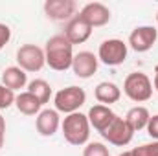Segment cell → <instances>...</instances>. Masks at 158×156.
I'll list each match as a JSON object with an SVG mask.
<instances>
[{"label":"cell","mask_w":158,"mask_h":156,"mask_svg":"<svg viewBox=\"0 0 158 156\" xmlns=\"http://www.w3.org/2000/svg\"><path fill=\"white\" fill-rule=\"evenodd\" d=\"M44 55H46V64L55 70V72H66L72 68L74 61V44L66 39L63 33L53 35L46 40L44 46Z\"/></svg>","instance_id":"cell-1"},{"label":"cell","mask_w":158,"mask_h":156,"mask_svg":"<svg viewBox=\"0 0 158 156\" xmlns=\"http://www.w3.org/2000/svg\"><path fill=\"white\" fill-rule=\"evenodd\" d=\"M90 129L92 127L88 123V117H86V114H83V112L68 114V116H64V119L61 121L63 136L74 147H81V145H86L88 143Z\"/></svg>","instance_id":"cell-2"},{"label":"cell","mask_w":158,"mask_h":156,"mask_svg":"<svg viewBox=\"0 0 158 156\" xmlns=\"http://www.w3.org/2000/svg\"><path fill=\"white\" fill-rule=\"evenodd\" d=\"M123 94L134 103H145L153 97V83L147 74L132 72L123 81Z\"/></svg>","instance_id":"cell-3"},{"label":"cell","mask_w":158,"mask_h":156,"mask_svg":"<svg viewBox=\"0 0 158 156\" xmlns=\"http://www.w3.org/2000/svg\"><path fill=\"white\" fill-rule=\"evenodd\" d=\"M86 103V92L81 88V86H66V88H61L55 96H53V105H55V110L57 112H63V114H74L79 112V109Z\"/></svg>","instance_id":"cell-4"},{"label":"cell","mask_w":158,"mask_h":156,"mask_svg":"<svg viewBox=\"0 0 158 156\" xmlns=\"http://www.w3.org/2000/svg\"><path fill=\"white\" fill-rule=\"evenodd\" d=\"M46 64L44 50L37 44H22L17 50V66L22 68L26 74L40 72Z\"/></svg>","instance_id":"cell-5"},{"label":"cell","mask_w":158,"mask_h":156,"mask_svg":"<svg viewBox=\"0 0 158 156\" xmlns=\"http://www.w3.org/2000/svg\"><path fill=\"white\" fill-rule=\"evenodd\" d=\"M129 46L121 39H107L98 48V59L107 66H119L125 63Z\"/></svg>","instance_id":"cell-6"},{"label":"cell","mask_w":158,"mask_h":156,"mask_svg":"<svg viewBox=\"0 0 158 156\" xmlns=\"http://www.w3.org/2000/svg\"><path fill=\"white\" fill-rule=\"evenodd\" d=\"M101 136L110 143V145H116V147H125L132 142V136H134V130L131 129V125L125 121V117L116 116L114 121L101 132Z\"/></svg>","instance_id":"cell-7"},{"label":"cell","mask_w":158,"mask_h":156,"mask_svg":"<svg viewBox=\"0 0 158 156\" xmlns=\"http://www.w3.org/2000/svg\"><path fill=\"white\" fill-rule=\"evenodd\" d=\"M79 18H83L92 30L94 28H103L110 22V9L101 2H88L81 7Z\"/></svg>","instance_id":"cell-8"},{"label":"cell","mask_w":158,"mask_h":156,"mask_svg":"<svg viewBox=\"0 0 158 156\" xmlns=\"http://www.w3.org/2000/svg\"><path fill=\"white\" fill-rule=\"evenodd\" d=\"M156 40H158V30L155 26H138L131 31L127 46H131L138 53H145L156 44Z\"/></svg>","instance_id":"cell-9"},{"label":"cell","mask_w":158,"mask_h":156,"mask_svg":"<svg viewBox=\"0 0 158 156\" xmlns=\"http://www.w3.org/2000/svg\"><path fill=\"white\" fill-rule=\"evenodd\" d=\"M76 9H77V4L74 0H46L44 2V15L55 22L72 20L76 17Z\"/></svg>","instance_id":"cell-10"},{"label":"cell","mask_w":158,"mask_h":156,"mask_svg":"<svg viewBox=\"0 0 158 156\" xmlns=\"http://www.w3.org/2000/svg\"><path fill=\"white\" fill-rule=\"evenodd\" d=\"M98 66H99V59L98 55H94L92 51H79L74 55V61H72V72L74 76L79 79H90L96 72H98Z\"/></svg>","instance_id":"cell-11"},{"label":"cell","mask_w":158,"mask_h":156,"mask_svg":"<svg viewBox=\"0 0 158 156\" xmlns=\"http://www.w3.org/2000/svg\"><path fill=\"white\" fill-rule=\"evenodd\" d=\"M61 127V116L55 109H42L35 117V129L40 136H53Z\"/></svg>","instance_id":"cell-12"},{"label":"cell","mask_w":158,"mask_h":156,"mask_svg":"<svg viewBox=\"0 0 158 156\" xmlns=\"http://www.w3.org/2000/svg\"><path fill=\"white\" fill-rule=\"evenodd\" d=\"M118 116L110 107H105V105H94V107H90V110H88V123H90V127L92 129H96L99 134L114 121V117Z\"/></svg>","instance_id":"cell-13"},{"label":"cell","mask_w":158,"mask_h":156,"mask_svg":"<svg viewBox=\"0 0 158 156\" xmlns=\"http://www.w3.org/2000/svg\"><path fill=\"white\" fill-rule=\"evenodd\" d=\"M63 35L70 40L72 44H83V42H86V40L90 39L92 28H90L83 18H79V15H76L72 20L66 22L64 33H63Z\"/></svg>","instance_id":"cell-14"},{"label":"cell","mask_w":158,"mask_h":156,"mask_svg":"<svg viewBox=\"0 0 158 156\" xmlns=\"http://www.w3.org/2000/svg\"><path fill=\"white\" fill-rule=\"evenodd\" d=\"M94 96H96V99L99 101V105L110 107V105H114V103L119 101V97H121V88H119L116 83H112V81H101V83H98V86L94 88Z\"/></svg>","instance_id":"cell-15"},{"label":"cell","mask_w":158,"mask_h":156,"mask_svg":"<svg viewBox=\"0 0 158 156\" xmlns=\"http://www.w3.org/2000/svg\"><path fill=\"white\" fill-rule=\"evenodd\" d=\"M2 84L13 92L28 86V74L19 66H7L2 72Z\"/></svg>","instance_id":"cell-16"},{"label":"cell","mask_w":158,"mask_h":156,"mask_svg":"<svg viewBox=\"0 0 158 156\" xmlns=\"http://www.w3.org/2000/svg\"><path fill=\"white\" fill-rule=\"evenodd\" d=\"M15 107H17V110H19L20 114H24V116H37L40 110H42L40 101L33 96V94H30L28 90L20 92V94L15 97Z\"/></svg>","instance_id":"cell-17"},{"label":"cell","mask_w":158,"mask_h":156,"mask_svg":"<svg viewBox=\"0 0 158 156\" xmlns=\"http://www.w3.org/2000/svg\"><path fill=\"white\" fill-rule=\"evenodd\" d=\"M149 117H151V114H149L147 107L136 105V107L129 109V112L125 114V121L131 125V129H132L134 132H138V130H143V129L147 127Z\"/></svg>","instance_id":"cell-18"},{"label":"cell","mask_w":158,"mask_h":156,"mask_svg":"<svg viewBox=\"0 0 158 156\" xmlns=\"http://www.w3.org/2000/svg\"><path fill=\"white\" fill-rule=\"evenodd\" d=\"M28 92L33 94L39 99L40 105H46L50 101V97H52V86L44 79H33V81H30L28 83Z\"/></svg>","instance_id":"cell-19"},{"label":"cell","mask_w":158,"mask_h":156,"mask_svg":"<svg viewBox=\"0 0 158 156\" xmlns=\"http://www.w3.org/2000/svg\"><path fill=\"white\" fill-rule=\"evenodd\" d=\"M83 156H110V151L101 142H88L83 149Z\"/></svg>","instance_id":"cell-20"},{"label":"cell","mask_w":158,"mask_h":156,"mask_svg":"<svg viewBox=\"0 0 158 156\" xmlns=\"http://www.w3.org/2000/svg\"><path fill=\"white\" fill-rule=\"evenodd\" d=\"M15 97H17L15 92L9 90V88H6L2 84V81H0V110H6L11 105H15Z\"/></svg>","instance_id":"cell-21"},{"label":"cell","mask_w":158,"mask_h":156,"mask_svg":"<svg viewBox=\"0 0 158 156\" xmlns=\"http://www.w3.org/2000/svg\"><path fill=\"white\" fill-rule=\"evenodd\" d=\"M132 154L134 156H158V142L153 140L151 143H143L140 147H134Z\"/></svg>","instance_id":"cell-22"},{"label":"cell","mask_w":158,"mask_h":156,"mask_svg":"<svg viewBox=\"0 0 158 156\" xmlns=\"http://www.w3.org/2000/svg\"><path fill=\"white\" fill-rule=\"evenodd\" d=\"M145 130H147V134H149L155 142H158V114L149 117V123H147Z\"/></svg>","instance_id":"cell-23"},{"label":"cell","mask_w":158,"mask_h":156,"mask_svg":"<svg viewBox=\"0 0 158 156\" xmlns=\"http://www.w3.org/2000/svg\"><path fill=\"white\" fill-rule=\"evenodd\" d=\"M11 40V28L7 24H2L0 22V51L6 48V44Z\"/></svg>","instance_id":"cell-24"},{"label":"cell","mask_w":158,"mask_h":156,"mask_svg":"<svg viewBox=\"0 0 158 156\" xmlns=\"http://www.w3.org/2000/svg\"><path fill=\"white\" fill-rule=\"evenodd\" d=\"M4 142H6V121L0 116V149L4 147Z\"/></svg>","instance_id":"cell-25"},{"label":"cell","mask_w":158,"mask_h":156,"mask_svg":"<svg viewBox=\"0 0 158 156\" xmlns=\"http://www.w3.org/2000/svg\"><path fill=\"white\" fill-rule=\"evenodd\" d=\"M153 86H155V90L158 92V64L155 66V83H153Z\"/></svg>","instance_id":"cell-26"},{"label":"cell","mask_w":158,"mask_h":156,"mask_svg":"<svg viewBox=\"0 0 158 156\" xmlns=\"http://www.w3.org/2000/svg\"><path fill=\"white\" fill-rule=\"evenodd\" d=\"M118 156H134V154H132V151H125V153H121Z\"/></svg>","instance_id":"cell-27"},{"label":"cell","mask_w":158,"mask_h":156,"mask_svg":"<svg viewBox=\"0 0 158 156\" xmlns=\"http://www.w3.org/2000/svg\"><path fill=\"white\" fill-rule=\"evenodd\" d=\"M156 22H158V13H156Z\"/></svg>","instance_id":"cell-28"}]
</instances>
